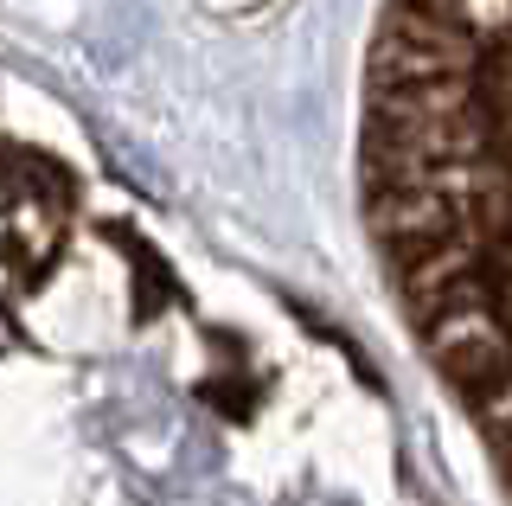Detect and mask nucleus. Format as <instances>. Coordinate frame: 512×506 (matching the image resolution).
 I'll return each mask as SVG.
<instances>
[{
  "instance_id": "1",
  "label": "nucleus",
  "mask_w": 512,
  "mask_h": 506,
  "mask_svg": "<svg viewBox=\"0 0 512 506\" xmlns=\"http://www.w3.org/2000/svg\"><path fill=\"white\" fill-rule=\"evenodd\" d=\"M359 193L416 334L512 340V0H384Z\"/></svg>"
}]
</instances>
